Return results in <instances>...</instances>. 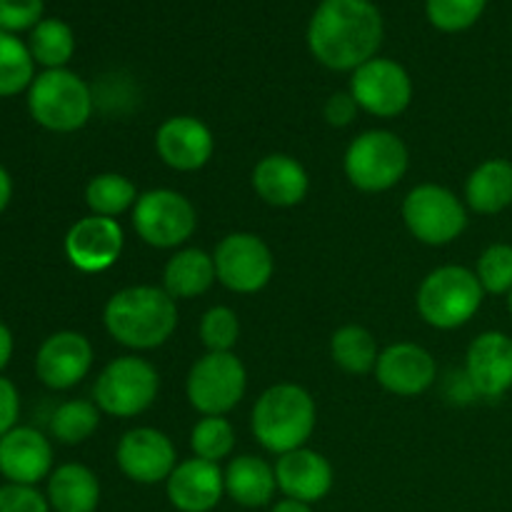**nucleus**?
Returning <instances> with one entry per match:
<instances>
[{"label":"nucleus","instance_id":"39448f33","mask_svg":"<svg viewBox=\"0 0 512 512\" xmlns=\"http://www.w3.org/2000/svg\"><path fill=\"white\" fill-rule=\"evenodd\" d=\"M28 110L30 118L50 133H75L93 118L95 95L73 70H43L28 88Z\"/></svg>","mask_w":512,"mask_h":512},{"label":"nucleus","instance_id":"37998d69","mask_svg":"<svg viewBox=\"0 0 512 512\" xmlns=\"http://www.w3.org/2000/svg\"><path fill=\"white\" fill-rule=\"evenodd\" d=\"M270 512H315V510H313V505H308V503H298V500L283 498V500H278V503L270 505Z\"/></svg>","mask_w":512,"mask_h":512},{"label":"nucleus","instance_id":"7c9ffc66","mask_svg":"<svg viewBox=\"0 0 512 512\" xmlns=\"http://www.w3.org/2000/svg\"><path fill=\"white\" fill-rule=\"evenodd\" d=\"M35 80V60L18 35L0 30V98L28 93Z\"/></svg>","mask_w":512,"mask_h":512},{"label":"nucleus","instance_id":"423d86ee","mask_svg":"<svg viewBox=\"0 0 512 512\" xmlns=\"http://www.w3.org/2000/svg\"><path fill=\"white\" fill-rule=\"evenodd\" d=\"M410 168L408 145L398 133L373 128L350 140L343 155L345 178L360 193H385L405 178Z\"/></svg>","mask_w":512,"mask_h":512},{"label":"nucleus","instance_id":"bb28decb","mask_svg":"<svg viewBox=\"0 0 512 512\" xmlns=\"http://www.w3.org/2000/svg\"><path fill=\"white\" fill-rule=\"evenodd\" d=\"M330 358L348 375L375 373L380 358L378 340L363 325H343L330 338Z\"/></svg>","mask_w":512,"mask_h":512},{"label":"nucleus","instance_id":"4468645a","mask_svg":"<svg viewBox=\"0 0 512 512\" xmlns=\"http://www.w3.org/2000/svg\"><path fill=\"white\" fill-rule=\"evenodd\" d=\"M125 248L123 225L113 218L88 215L70 225L63 250L68 263L80 273H105L120 260Z\"/></svg>","mask_w":512,"mask_h":512},{"label":"nucleus","instance_id":"dca6fc26","mask_svg":"<svg viewBox=\"0 0 512 512\" xmlns=\"http://www.w3.org/2000/svg\"><path fill=\"white\" fill-rule=\"evenodd\" d=\"M373 375L388 393L398 398H418L438 383V360L423 345L403 340L380 350Z\"/></svg>","mask_w":512,"mask_h":512},{"label":"nucleus","instance_id":"20e7f679","mask_svg":"<svg viewBox=\"0 0 512 512\" xmlns=\"http://www.w3.org/2000/svg\"><path fill=\"white\" fill-rule=\"evenodd\" d=\"M485 300L475 270L465 265H440L430 270L415 295L420 318L438 330H458L478 315Z\"/></svg>","mask_w":512,"mask_h":512},{"label":"nucleus","instance_id":"c756f323","mask_svg":"<svg viewBox=\"0 0 512 512\" xmlns=\"http://www.w3.org/2000/svg\"><path fill=\"white\" fill-rule=\"evenodd\" d=\"M100 408L93 400H65L50 415V438L63 445H80L95 435L100 425Z\"/></svg>","mask_w":512,"mask_h":512},{"label":"nucleus","instance_id":"7ed1b4c3","mask_svg":"<svg viewBox=\"0 0 512 512\" xmlns=\"http://www.w3.org/2000/svg\"><path fill=\"white\" fill-rule=\"evenodd\" d=\"M318 425L315 400L303 385L278 383L270 385L255 400L250 413V430L263 450L273 455L293 453L305 448Z\"/></svg>","mask_w":512,"mask_h":512},{"label":"nucleus","instance_id":"6ab92c4d","mask_svg":"<svg viewBox=\"0 0 512 512\" xmlns=\"http://www.w3.org/2000/svg\"><path fill=\"white\" fill-rule=\"evenodd\" d=\"M53 470V445L45 433L18 425L0 438V475L8 483L35 488Z\"/></svg>","mask_w":512,"mask_h":512},{"label":"nucleus","instance_id":"f704fd0d","mask_svg":"<svg viewBox=\"0 0 512 512\" xmlns=\"http://www.w3.org/2000/svg\"><path fill=\"white\" fill-rule=\"evenodd\" d=\"M485 295H508L512 290V245L493 243L480 253L475 265Z\"/></svg>","mask_w":512,"mask_h":512},{"label":"nucleus","instance_id":"f03ea898","mask_svg":"<svg viewBox=\"0 0 512 512\" xmlns=\"http://www.w3.org/2000/svg\"><path fill=\"white\" fill-rule=\"evenodd\" d=\"M103 325L110 338L135 353H148L173 338L178 303L158 285H130L108 298Z\"/></svg>","mask_w":512,"mask_h":512},{"label":"nucleus","instance_id":"e433bc0d","mask_svg":"<svg viewBox=\"0 0 512 512\" xmlns=\"http://www.w3.org/2000/svg\"><path fill=\"white\" fill-rule=\"evenodd\" d=\"M0 512H53L38 488L5 483L0 488Z\"/></svg>","mask_w":512,"mask_h":512},{"label":"nucleus","instance_id":"a878e982","mask_svg":"<svg viewBox=\"0 0 512 512\" xmlns=\"http://www.w3.org/2000/svg\"><path fill=\"white\" fill-rule=\"evenodd\" d=\"M468 210L478 215H498L512 205V163L490 158L480 163L465 180L463 195Z\"/></svg>","mask_w":512,"mask_h":512},{"label":"nucleus","instance_id":"473e14b6","mask_svg":"<svg viewBox=\"0 0 512 512\" xmlns=\"http://www.w3.org/2000/svg\"><path fill=\"white\" fill-rule=\"evenodd\" d=\"M198 335L205 353H233L240 340L238 313L228 305H213L200 318Z\"/></svg>","mask_w":512,"mask_h":512},{"label":"nucleus","instance_id":"f257e3e1","mask_svg":"<svg viewBox=\"0 0 512 512\" xmlns=\"http://www.w3.org/2000/svg\"><path fill=\"white\" fill-rule=\"evenodd\" d=\"M383 15L373 0H323L308 25V48L328 70L353 73L378 58Z\"/></svg>","mask_w":512,"mask_h":512},{"label":"nucleus","instance_id":"b1692460","mask_svg":"<svg viewBox=\"0 0 512 512\" xmlns=\"http://www.w3.org/2000/svg\"><path fill=\"white\" fill-rule=\"evenodd\" d=\"M218 280L213 253L203 248H180L168 258L163 268V285L160 288L178 303L193 300L208 293Z\"/></svg>","mask_w":512,"mask_h":512},{"label":"nucleus","instance_id":"aec40b11","mask_svg":"<svg viewBox=\"0 0 512 512\" xmlns=\"http://www.w3.org/2000/svg\"><path fill=\"white\" fill-rule=\"evenodd\" d=\"M168 503L178 512H213L225 498V473L218 463L180 460L165 480Z\"/></svg>","mask_w":512,"mask_h":512},{"label":"nucleus","instance_id":"c9c22d12","mask_svg":"<svg viewBox=\"0 0 512 512\" xmlns=\"http://www.w3.org/2000/svg\"><path fill=\"white\" fill-rule=\"evenodd\" d=\"M45 0H0V30L25 33L43 20Z\"/></svg>","mask_w":512,"mask_h":512},{"label":"nucleus","instance_id":"79ce46f5","mask_svg":"<svg viewBox=\"0 0 512 512\" xmlns=\"http://www.w3.org/2000/svg\"><path fill=\"white\" fill-rule=\"evenodd\" d=\"M13 200V178H10L8 168L0 163V213H5Z\"/></svg>","mask_w":512,"mask_h":512},{"label":"nucleus","instance_id":"4be33fe9","mask_svg":"<svg viewBox=\"0 0 512 512\" xmlns=\"http://www.w3.org/2000/svg\"><path fill=\"white\" fill-rule=\"evenodd\" d=\"M250 183L263 203L273 208H295L308 198L310 175L293 155L270 153L255 163Z\"/></svg>","mask_w":512,"mask_h":512},{"label":"nucleus","instance_id":"6e6552de","mask_svg":"<svg viewBox=\"0 0 512 512\" xmlns=\"http://www.w3.org/2000/svg\"><path fill=\"white\" fill-rule=\"evenodd\" d=\"M403 223L418 243L443 248L455 243L468 228V205L450 188L420 183L403 198Z\"/></svg>","mask_w":512,"mask_h":512},{"label":"nucleus","instance_id":"0eeeda50","mask_svg":"<svg viewBox=\"0 0 512 512\" xmlns=\"http://www.w3.org/2000/svg\"><path fill=\"white\" fill-rule=\"evenodd\" d=\"M158 393V368L140 355H120L95 378L93 403L110 418H138L153 408Z\"/></svg>","mask_w":512,"mask_h":512},{"label":"nucleus","instance_id":"c85d7f7f","mask_svg":"<svg viewBox=\"0 0 512 512\" xmlns=\"http://www.w3.org/2000/svg\"><path fill=\"white\" fill-rule=\"evenodd\" d=\"M30 55L43 70L65 68L75 55V33L65 20L43 18L28 38Z\"/></svg>","mask_w":512,"mask_h":512},{"label":"nucleus","instance_id":"2f4dec72","mask_svg":"<svg viewBox=\"0 0 512 512\" xmlns=\"http://www.w3.org/2000/svg\"><path fill=\"white\" fill-rule=\"evenodd\" d=\"M235 435L233 423L225 415H210V418H200L190 430V450L195 458L208 460V463H223V460L233 458Z\"/></svg>","mask_w":512,"mask_h":512},{"label":"nucleus","instance_id":"cd10ccee","mask_svg":"<svg viewBox=\"0 0 512 512\" xmlns=\"http://www.w3.org/2000/svg\"><path fill=\"white\" fill-rule=\"evenodd\" d=\"M138 198L140 193L133 180L120 173H100L85 185V205L90 208V215L100 218L118 220V215L133 213Z\"/></svg>","mask_w":512,"mask_h":512},{"label":"nucleus","instance_id":"393cba45","mask_svg":"<svg viewBox=\"0 0 512 512\" xmlns=\"http://www.w3.org/2000/svg\"><path fill=\"white\" fill-rule=\"evenodd\" d=\"M100 480L88 465L65 463L50 473L45 498L53 512H95L100 508Z\"/></svg>","mask_w":512,"mask_h":512},{"label":"nucleus","instance_id":"1a4fd4ad","mask_svg":"<svg viewBox=\"0 0 512 512\" xmlns=\"http://www.w3.org/2000/svg\"><path fill=\"white\" fill-rule=\"evenodd\" d=\"M133 228L145 245L158 250H180L198 230V210L183 193L153 188L140 193L133 213Z\"/></svg>","mask_w":512,"mask_h":512},{"label":"nucleus","instance_id":"f8f14e48","mask_svg":"<svg viewBox=\"0 0 512 512\" xmlns=\"http://www.w3.org/2000/svg\"><path fill=\"white\" fill-rule=\"evenodd\" d=\"M350 95L373 118H398L413 103V78L393 58H373L350 73Z\"/></svg>","mask_w":512,"mask_h":512},{"label":"nucleus","instance_id":"9d476101","mask_svg":"<svg viewBox=\"0 0 512 512\" xmlns=\"http://www.w3.org/2000/svg\"><path fill=\"white\" fill-rule=\"evenodd\" d=\"M248 390V370L235 353H205L185 378V395L203 418L228 415Z\"/></svg>","mask_w":512,"mask_h":512},{"label":"nucleus","instance_id":"ea45409f","mask_svg":"<svg viewBox=\"0 0 512 512\" xmlns=\"http://www.w3.org/2000/svg\"><path fill=\"white\" fill-rule=\"evenodd\" d=\"M445 398H448L450 403L458 405H468L473 403V400H478V393H475L473 383H470V378L465 375V370L448 375V380H445Z\"/></svg>","mask_w":512,"mask_h":512},{"label":"nucleus","instance_id":"4c0bfd02","mask_svg":"<svg viewBox=\"0 0 512 512\" xmlns=\"http://www.w3.org/2000/svg\"><path fill=\"white\" fill-rule=\"evenodd\" d=\"M360 108L355 103V98L348 93H333L323 105V118L325 123L333 125V128H348V125L355 123Z\"/></svg>","mask_w":512,"mask_h":512},{"label":"nucleus","instance_id":"c03bdc74","mask_svg":"<svg viewBox=\"0 0 512 512\" xmlns=\"http://www.w3.org/2000/svg\"><path fill=\"white\" fill-rule=\"evenodd\" d=\"M508 310H510V315H512V290L508 293Z\"/></svg>","mask_w":512,"mask_h":512},{"label":"nucleus","instance_id":"a19ab883","mask_svg":"<svg viewBox=\"0 0 512 512\" xmlns=\"http://www.w3.org/2000/svg\"><path fill=\"white\" fill-rule=\"evenodd\" d=\"M13 350H15V338L13 333H10L8 325L0 320V373H3L5 368H8L10 358H13Z\"/></svg>","mask_w":512,"mask_h":512},{"label":"nucleus","instance_id":"ddd939ff","mask_svg":"<svg viewBox=\"0 0 512 512\" xmlns=\"http://www.w3.org/2000/svg\"><path fill=\"white\" fill-rule=\"evenodd\" d=\"M115 463L130 483L158 485L170 478L180 460L173 440L163 430L133 428L118 440Z\"/></svg>","mask_w":512,"mask_h":512},{"label":"nucleus","instance_id":"f3484780","mask_svg":"<svg viewBox=\"0 0 512 512\" xmlns=\"http://www.w3.org/2000/svg\"><path fill=\"white\" fill-rule=\"evenodd\" d=\"M155 150L168 168L178 173H195L213 158V130L195 115H173L158 125Z\"/></svg>","mask_w":512,"mask_h":512},{"label":"nucleus","instance_id":"72a5a7b5","mask_svg":"<svg viewBox=\"0 0 512 512\" xmlns=\"http://www.w3.org/2000/svg\"><path fill=\"white\" fill-rule=\"evenodd\" d=\"M488 0H425V13L433 28L443 33H463L485 13Z\"/></svg>","mask_w":512,"mask_h":512},{"label":"nucleus","instance_id":"412c9836","mask_svg":"<svg viewBox=\"0 0 512 512\" xmlns=\"http://www.w3.org/2000/svg\"><path fill=\"white\" fill-rule=\"evenodd\" d=\"M278 493L298 503L315 505L325 500L333 490L335 473L330 460L313 448H298L293 453L278 455L275 460Z\"/></svg>","mask_w":512,"mask_h":512},{"label":"nucleus","instance_id":"a211bd4d","mask_svg":"<svg viewBox=\"0 0 512 512\" xmlns=\"http://www.w3.org/2000/svg\"><path fill=\"white\" fill-rule=\"evenodd\" d=\"M465 375L483 400H498L512 390V338L500 330H485L465 353Z\"/></svg>","mask_w":512,"mask_h":512},{"label":"nucleus","instance_id":"2eb2a0df","mask_svg":"<svg viewBox=\"0 0 512 512\" xmlns=\"http://www.w3.org/2000/svg\"><path fill=\"white\" fill-rule=\"evenodd\" d=\"M93 345L78 330H58L40 343L35 375L50 390H70L88 378L93 368Z\"/></svg>","mask_w":512,"mask_h":512},{"label":"nucleus","instance_id":"9b49d317","mask_svg":"<svg viewBox=\"0 0 512 512\" xmlns=\"http://www.w3.org/2000/svg\"><path fill=\"white\" fill-rule=\"evenodd\" d=\"M218 283L230 293L253 295L268 288L275 273L270 245L255 233H228L213 250Z\"/></svg>","mask_w":512,"mask_h":512},{"label":"nucleus","instance_id":"58836bf2","mask_svg":"<svg viewBox=\"0 0 512 512\" xmlns=\"http://www.w3.org/2000/svg\"><path fill=\"white\" fill-rule=\"evenodd\" d=\"M20 418V393L8 378L0 375V438L18 428Z\"/></svg>","mask_w":512,"mask_h":512},{"label":"nucleus","instance_id":"5701e85b","mask_svg":"<svg viewBox=\"0 0 512 512\" xmlns=\"http://www.w3.org/2000/svg\"><path fill=\"white\" fill-rule=\"evenodd\" d=\"M223 473L225 495L240 508L258 510L275 503L278 478H275V465H270L265 458L250 453L238 455V458L228 460Z\"/></svg>","mask_w":512,"mask_h":512}]
</instances>
